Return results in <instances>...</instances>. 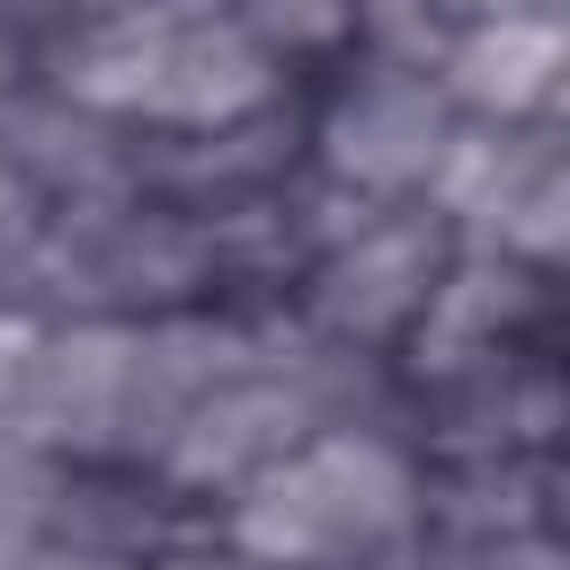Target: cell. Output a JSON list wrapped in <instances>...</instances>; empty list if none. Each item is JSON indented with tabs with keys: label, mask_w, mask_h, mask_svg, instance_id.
Returning <instances> with one entry per match:
<instances>
[{
	"label": "cell",
	"mask_w": 570,
	"mask_h": 570,
	"mask_svg": "<svg viewBox=\"0 0 570 570\" xmlns=\"http://www.w3.org/2000/svg\"><path fill=\"white\" fill-rule=\"evenodd\" d=\"M534 312H543V276H534V267L454 240L445 276L428 285L419 321H410L401 347H392V356H401V392L445 401V392H463V383H490L499 365H517V338L534 330Z\"/></svg>",
	"instance_id": "7"
},
{
	"label": "cell",
	"mask_w": 570,
	"mask_h": 570,
	"mask_svg": "<svg viewBox=\"0 0 570 570\" xmlns=\"http://www.w3.org/2000/svg\"><path fill=\"white\" fill-rule=\"evenodd\" d=\"M445 27H472V18H517V9H561V0H436Z\"/></svg>",
	"instance_id": "11"
},
{
	"label": "cell",
	"mask_w": 570,
	"mask_h": 570,
	"mask_svg": "<svg viewBox=\"0 0 570 570\" xmlns=\"http://www.w3.org/2000/svg\"><path fill=\"white\" fill-rule=\"evenodd\" d=\"M570 71V27L561 9H517V18H472L436 53V89L454 98L463 125H552Z\"/></svg>",
	"instance_id": "8"
},
{
	"label": "cell",
	"mask_w": 570,
	"mask_h": 570,
	"mask_svg": "<svg viewBox=\"0 0 570 570\" xmlns=\"http://www.w3.org/2000/svg\"><path fill=\"white\" fill-rule=\"evenodd\" d=\"M18 570H134V561H107V552H80V543H36Z\"/></svg>",
	"instance_id": "10"
},
{
	"label": "cell",
	"mask_w": 570,
	"mask_h": 570,
	"mask_svg": "<svg viewBox=\"0 0 570 570\" xmlns=\"http://www.w3.org/2000/svg\"><path fill=\"white\" fill-rule=\"evenodd\" d=\"M428 214L463 249H499V258L552 276V258L570 240V169H561L552 125H463L428 187Z\"/></svg>",
	"instance_id": "6"
},
{
	"label": "cell",
	"mask_w": 570,
	"mask_h": 570,
	"mask_svg": "<svg viewBox=\"0 0 570 570\" xmlns=\"http://www.w3.org/2000/svg\"><path fill=\"white\" fill-rule=\"evenodd\" d=\"M36 80L125 134H223L285 107V62L232 0H134L36 36Z\"/></svg>",
	"instance_id": "2"
},
{
	"label": "cell",
	"mask_w": 570,
	"mask_h": 570,
	"mask_svg": "<svg viewBox=\"0 0 570 570\" xmlns=\"http://www.w3.org/2000/svg\"><path fill=\"white\" fill-rule=\"evenodd\" d=\"M428 543V454L392 419H338L214 499V552L249 570H401Z\"/></svg>",
	"instance_id": "1"
},
{
	"label": "cell",
	"mask_w": 570,
	"mask_h": 570,
	"mask_svg": "<svg viewBox=\"0 0 570 570\" xmlns=\"http://www.w3.org/2000/svg\"><path fill=\"white\" fill-rule=\"evenodd\" d=\"M445 258H454V232H445L428 205H374L365 223H347L338 240H321V249L303 258L294 312H303L321 338L356 347V356H392L401 330L419 321L428 285L445 276Z\"/></svg>",
	"instance_id": "4"
},
{
	"label": "cell",
	"mask_w": 570,
	"mask_h": 570,
	"mask_svg": "<svg viewBox=\"0 0 570 570\" xmlns=\"http://www.w3.org/2000/svg\"><path fill=\"white\" fill-rule=\"evenodd\" d=\"M9 436L62 472H125L134 454V321H45L9 401Z\"/></svg>",
	"instance_id": "5"
},
{
	"label": "cell",
	"mask_w": 570,
	"mask_h": 570,
	"mask_svg": "<svg viewBox=\"0 0 570 570\" xmlns=\"http://www.w3.org/2000/svg\"><path fill=\"white\" fill-rule=\"evenodd\" d=\"M232 9L276 62H330L347 53V27H356V0H232Z\"/></svg>",
	"instance_id": "9"
},
{
	"label": "cell",
	"mask_w": 570,
	"mask_h": 570,
	"mask_svg": "<svg viewBox=\"0 0 570 570\" xmlns=\"http://www.w3.org/2000/svg\"><path fill=\"white\" fill-rule=\"evenodd\" d=\"M454 134L463 116L436 89V71L347 53V71H330V89L303 116V169L356 205H428Z\"/></svg>",
	"instance_id": "3"
}]
</instances>
